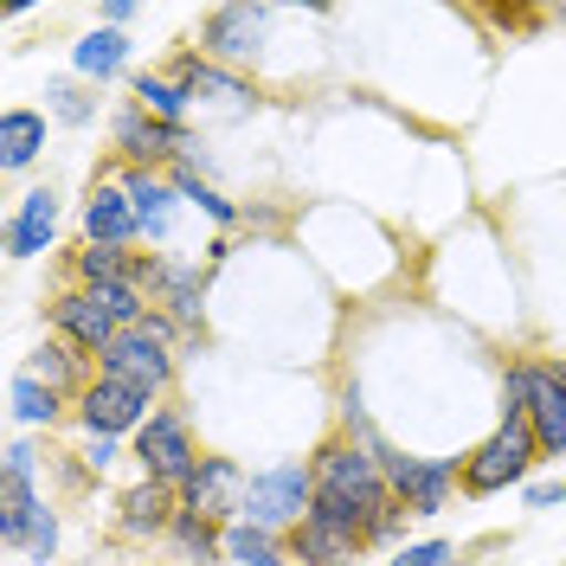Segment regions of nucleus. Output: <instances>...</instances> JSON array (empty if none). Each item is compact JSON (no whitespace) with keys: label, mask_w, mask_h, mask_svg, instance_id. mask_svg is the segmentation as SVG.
<instances>
[{"label":"nucleus","mask_w":566,"mask_h":566,"mask_svg":"<svg viewBox=\"0 0 566 566\" xmlns=\"http://www.w3.org/2000/svg\"><path fill=\"white\" fill-rule=\"evenodd\" d=\"M316 509L310 515H322V522H335V528H348L360 547H367V534L387 522L392 509V483H387V463L374 458L367 444H354V438H322L316 444Z\"/></svg>","instance_id":"obj_1"},{"label":"nucleus","mask_w":566,"mask_h":566,"mask_svg":"<svg viewBox=\"0 0 566 566\" xmlns=\"http://www.w3.org/2000/svg\"><path fill=\"white\" fill-rule=\"evenodd\" d=\"M310 509H316V463L283 458L245 483V515L239 522H251V528H264V534H290Z\"/></svg>","instance_id":"obj_2"},{"label":"nucleus","mask_w":566,"mask_h":566,"mask_svg":"<svg viewBox=\"0 0 566 566\" xmlns=\"http://www.w3.org/2000/svg\"><path fill=\"white\" fill-rule=\"evenodd\" d=\"M129 458L142 463V483H168V490H180V483L200 470V458H207V451H200L193 424L180 419L175 406H155V419L129 438Z\"/></svg>","instance_id":"obj_3"},{"label":"nucleus","mask_w":566,"mask_h":566,"mask_svg":"<svg viewBox=\"0 0 566 566\" xmlns=\"http://www.w3.org/2000/svg\"><path fill=\"white\" fill-rule=\"evenodd\" d=\"M534 463H541V444H534L528 419H495V431L463 458V495H495L509 483H522Z\"/></svg>","instance_id":"obj_4"},{"label":"nucleus","mask_w":566,"mask_h":566,"mask_svg":"<svg viewBox=\"0 0 566 566\" xmlns=\"http://www.w3.org/2000/svg\"><path fill=\"white\" fill-rule=\"evenodd\" d=\"M175 367H180V348H168V342L148 335V328H123V335L97 354V374H104V380H123V387L148 392V399H161V392L175 387Z\"/></svg>","instance_id":"obj_5"},{"label":"nucleus","mask_w":566,"mask_h":566,"mask_svg":"<svg viewBox=\"0 0 566 566\" xmlns=\"http://www.w3.org/2000/svg\"><path fill=\"white\" fill-rule=\"evenodd\" d=\"M71 419H77V431L84 438H136L142 424L155 419V399L136 387H123V380H91V387L71 399Z\"/></svg>","instance_id":"obj_6"},{"label":"nucleus","mask_w":566,"mask_h":566,"mask_svg":"<svg viewBox=\"0 0 566 566\" xmlns=\"http://www.w3.org/2000/svg\"><path fill=\"white\" fill-rule=\"evenodd\" d=\"M109 142H116L123 168H155V175L193 155V136H187V129H175V123H155V116H148V109H136V104H123L116 116H109Z\"/></svg>","instance_id":"obj_7"},{"label":"nucleus","mask_w":566,"mask_h":566,"mask_svg":"<svg viewBox=\"0 0 566 566\" xmlns=\"http://www.w3.org/2000/svg\"><path fill=\"white\" fill-rule=\"evenodd\" d=\"M387 483H392V502L406 515H438L451 509V495L463 490V458H387Z\"/></svg>","instance_id":"obj_8"},{"label":"nucleus","mask_w":566,"mask_h":566,"mask_svg":"<svg viewBox=\"0 0 566 566\" xmlns=\"http://www.w3.org/2000/svg\"><path fill=\"white\" fill-rule=\"evenodd\" d=\"M264 27H271V7H251V0H232V7H212L207 27H200V52L212 65L239 71L264 52Z\"/></svg>","instance_id":"obj_9"},{"label":"nucleus","mask_w":566,"mask_h":566,"mask_svg":"<svg viewBox=\"0 0 566 566\" xmlns=\"http://www.w3.org/2000/svg\"><path fill=\"white\" fill-rule=\"evenodd\" d=\"M245 483H251V476L232 458H212V451H207V458H200V470L180 483V509H187V515H200V522L232 528V522L245 515Z\"/></svg>","instance_id":"obj_10"},{"label":"nucleus","mask_w":566,"mask_h":566,"mask_svg":"<svg viewBox=\"0 0 566 566\" xmlns=\"http://www.w3.org/2000/svg\"><path fill=\"white\" fill-rule=\"evenodd\" d=\"M168 77H175L193 104H219V109H232V116L258 109V84H245L239 71H226V65H212L200 45L175 52V59H168Z\"/></svg>","instance_id":"obj_11"},{"label":"nucleus","mask_w":566,"mask_h":566,"mask_svg":"<svg viewBox=\"0 0 566 566\" xmlns=\"http://www.w3.org/2000/svg\"><path fill=\"white\" fill-rule=\"evenodd\" d=\"M77 232H84V245H116V251H129L142 239V219H136V207H129L116 168L91 180V200L77 212Z\"/></svg>","instance_id":"obj_12"},{"label":"nucleus","mask_w":566,"mask_h":566,"mask_svg":"<svg viewBox=\"0 0 566 566\" xmlns=\"http://www.w3.org/2000/svg\"><path fill=\"white\" fill-rule=\"evenodd\" d=\"M45 322H52V335H59V342L84 348L91 360H97V354H104L109 342L123 335V328H116V322L104 316V303H97V296H91L84 283H65V290H59V296L45 303Z\"/></svg>","instance_id":"obj_13"},{"label":"nucleus","mask_w":566,"mask_h":566,"mask_svg":"<svg viewBox=\"0 0 566 566\" xmlns=\"http://www.w3.org/2000/svg\"><path fill=\"white\" fill-rule=\"evenodd\" d=\"M39 502H45V495L33 490V444H27V438H13V444H7V458H0V541H7V554H20L27 522H33Z\"/></svg>","instance_id":"obj_14"},{"label":"nucleus","mask_w":566,"mask_h":566,"mask_svg":"<svg viewBox=\"0 0 566 566\" xmlns=\"http://www.w3.org/2000/svg\"><path fill=\"white\" fill-rule=\"evenodd\" d=\"M116 180H123V193H129V207L142 219V239L148 245H168L175 239V207H180L175 180L155 175V168H116Z\"/></svg>","instance_id":"obj_15"},{"label":"nucleus","mask_w":566,"mask_h":566,"mask_svg":"<svg viewBox=\"0 0 566 566\" xmlns=\"http://www.w3.org/2000/svg\"><path fill=\"white\" fill-rule=\"evenodd\" d=\"M180 515V490L168 483H129L123 502H116V534L123 541H155V534H168Z\"/></svg>","instance_id":"obj_16"},{"label":"nucleus","mask_w":566,"mask_h":566,"mask_svg":"<svg viewBox=\"0 0 566 566\" xmlns=\"http://www.w3.org/2000/svg\"><path fill=\"white\" fill-rule=\"evenodd\" d=\"M283 547H290L296 566H360V541L348 528H335V522H322V515H303L283 534Z\"/></svg>","instance_id":"obj_17"},{"label":"nucleus","mask_w":566,"mask_h":566,"mask_svg":"<svg viewBox=\"0 0 566 566\" xmlns=\"http://www.w3.org/2000/svg\"><path fill=\"white\" fill-rule=\"evenodd\" d=\"M52 239H59V193L33 187L7 219V258H39V251H52Z\"/></svg>","instance_id":"obj_18"},{"label":"nucleus","mask_w":566,"mask_h":566,"mask_svg":"<svg viewBox=\"0 0 566 566\" xmlns=\"http://www.w3.org/2000/svg\"><path fill=\"white\" fill-rule=\"evenodd\" d=\"M27 374H33V380H45L52 392H71V399H77V392L97 380V360H91L84 348H71V342H59V335H52V342H39V354L27 360Z\"/></svg>","instance_id":"obj_19"},{"label":"nucleus","mask_w":566,"mask_h":566,"mask_svg":"<svg viewBox=\"0 0 566 566\" xmlns=\"http://www.w3.org/2000/svg\"><path fill=\"white\" fill-rule=\"evenodd\" d=\"M528 431H534V444H541V458H566V387L547 374V360H541V374H534Z\"/></svg>","instance_id":"obj_20"},{"label":"nucleus","mask_w":566,"mask_h":566,"mask_svg":"<svg viewBox=\"0 0 566 566\" xmlns=\"http://www.w3.org/2000/svg\"><path fill=\"white\" fill-rule=\"evenodd\" d=\"M45 155V109H7L0 116V168L20 175Z\"/></svg>","instance_id":"obj_21"},{"label":"nucleus","mask_w":566,"mask_h":566,"mask_svg":"<svg viewBox=\"0 0 566 566\" xmlns=\"http://www.w3.org/2000/svg\"><path fill=\"white\" fill-rule=\"evenodd\" d=\"M129 104L148 109L155 123H175V129H187V116H193V97L180 91L168 71H136L129 77Z\"/></svg>","instance_id":"obj_22"},{"label":"nucleus","mask_w":566,"mask_h":566,"mask_svg":"<svg viewBox=\"0 0 566 566\" xmlns=\"http://www.w3.org/2000/svg\"><path fill=\"white\" fill-rule=\"evenodd\" d=\"M71 65H77V77H91V84H109L116 71L129 65V33H116V27L84 33L77 45H71Z\"/></svg>","instance_id":"obj_23"},{"label":"nucleus","mask_w":566,"mask_h":566,"mask_svg":"<svg viewBox=\"0 0 566 566\" xmlns=\"http://www.w3.org/2000/svg\"><path fill=\"white\" fill-rule=\"evenodd\" d=\"M7 412L20 424H59L65 419V392H52L45 380H33V374L20 367V374L7 380Z\"/></svg>","instance_id":"obj_24"},{"label":"nucleus","mask_w":566,"mask_h":566,"mask_svg":"<svg viewBox=\"0 0 566 566\" xmlns=\"http://www.w3.org/2000/svg\"><path fill=\"white\" fill-rule=\"evenodd\" d=\"M168 541H175V554L187 566H226V528H219V522H200V515L180 509L175 528H168Z\"/></svg>","instance_id":"obj_25"},{"label":"nucleus","mask_w":566,"mask_h":566,"mask_svg":"<svg viewBox=\"0 0 566 566\" xmlns=\"http://www.w3.org/2000/svg\"><path fill=\"white\" fill-rule=\"evenodd\" d=\"M168 180H175L180 200H187V207H200V212L212 219V226H219V232H232V226L245 219V212L232 207V200H226V193H219L212 180H200V168H193V161H175V168H168Z\"/></svg>","instance_id":"obj_26"},{"label":"nucleus","mask_w":566,"mask_h":566,"mask_svg":"<svg viewBox=\"0 0 566 566\" xmlns=\"http://www.w3.org/2000/svg\"><path fill=\"white\" fill-rule=\"evenodd\" d=\"M226 566H296V560H290L283 534H264V528H251V522H232V528H226Z\"/></svg>","instance_id":"obj_27"},{"label":"nucleus","mask_w":566,"mask_h":566,"mask_svg":"<svg viewBox=\"0 0 566 566\" xmlns=\"http://www.w3.org/2000/svg\"><path fill=\"white\" fill-rule=\"evenodd\" d=\"M136 271V251H116V245H77L71 251V283L97 290V283H129Z\"/></svg>","instance_id":"obj_28"},{"label":"nucleus","mask_w":566,"mask_h":566,"mask_svg":"<svg viewBox=\"0 0 566 566\" xmlns=\"http://www.w3.org/2000/svg\"><path fill=\"white\" fill-rule=\"evenodd\" d=\"M534 374H541V360H509L502 367V419H528Z\"/></svg>","instance_id":"obj_29"},{"label":"nucleus","mask_w":566,"mask_h":566,"mask_svg":"<svg viewBox=\"0 0 566 566\" xmlns=\"http://www.w3.org/2000/svg\"><path fill=\"white\" fill-rule=\"evenodd\" d=\"M52 554H59V515H52V502H39L33 522H27V541H20V560L45 566Z\"/></svg>","instance_id":"obj_30"},{"label":"nucleus","mask_w":566,"mask_h":566,"mask_svg":"<svg viewBox=\"0 0 566 566\" xmlns=\"http://www.w3.org/2000/svg\"><path fill=\"white\" fill-rule=\"evenodd\" d=\"M45 104H52V116H59V123H71V129H84V123L97 116L91 91H77V84H45Z\"/></svg>","instance_id":"obj_31"},{"label":"nucleus","mask_w":566,"mask_h":566,"mask_svg":"<svg viewBox=\"0 0 566 566\" xmlns=\"http://www.w3.org/2000/svg\"><path fill=\"white\" fill-rule=\"evenodd\" d=\"M451 560H458L451 541H412V547H399L387 566H451Z\"/></svg>","instance_id":"obj_32"},{"label":"nucleus","mask_w":566,"mask_h":566,"mask_svg":"<svg viewBox=\"0 0 566 566\" xmlns=\"http://www.w3.org/2000/svg\"><path fill=\"white\" fill-rule=\"evenodd\" d=\"M116 458H123V451H116V438H84V470H97V476H104Z\"/></svg>","instance_id":"obj_33"},{"label":"nucleus","mask_w":566,"mask_h":566,"mask_svg":"<svg viewBox=\"0 0 566 566\" xmlns=\"http://www.w3.org/2000/svg\"><path fill=\"white\" fill-rule=\"evenodd\" d=\"M566 502V483L560 476H547V483H528V509H560Z\"/></svg>","instance_id":"obj_34"},{"label":"nucleus","mask_w":566,"mask_h":566,"mask_svg":"<svg viewBox=\"0 0 566 566\" xmlns=\"http://www.w3.org/2000/svg\"><path fill=\"white\" fill-rule=\"evenodd\" d=\"M399 534H406V509H392L387 522H380V528L367 534V547H387V541H399Z\"/></svg>","instance_id":"obj_35"},{"label":"nucleus","mask_w":566,"mask_h":566,"mask_svg":"<svg viewBox=\"0 0 566 566\" xmlns=\"http://www.w3.org/2000/svg\"><path fill=\"white\" fill-rule=\"evenodd\" d=\"M129 20H136V0H109L104 7V27H116V33H123Z\"/></svg>","instance_id":"obj_36"},{"label":"nucleus","mask_w":566,"mask_h":566,"mask_svg":"<svg viewBox=\"0 0 566 566\" xmlns=\"http://www.w3.org/2000/svg\"><path fill=\"white\" fill-rule=\"evenodd\" d=\"M547 374H554V380L566 387V360H547Z\"/></svg>","instance_id":"obj_37"}]
</instances>
